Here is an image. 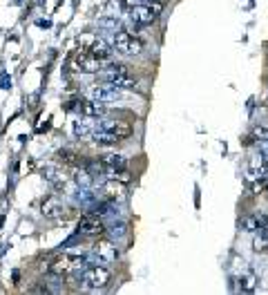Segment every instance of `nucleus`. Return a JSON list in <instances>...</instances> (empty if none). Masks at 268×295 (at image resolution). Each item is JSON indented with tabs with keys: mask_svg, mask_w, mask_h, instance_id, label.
<instances>
[{
	"mask_svg": "<svg viewBox=\"0 0 268 295\" xmlns=\"http://www.w3.org/2000/svg\"><path fill=\"white\" fill-rule=\"evenodd\" d=\"M101 164L105 166V168H125V166H128V161H125L123 155H103L101 157Z\"/></svg>",
	"mask_w": 268,
	"mask_h": 295,
	"instance_id": "aec40b11",
	"label": "nucleus"
},
{
	"mask_svg": "<svg viewBox=\"0 0 268 295\" xmlns=\"http://www.w3.org/2000/svg\"><path fill=\"white\" fill-rule=\"evenodd\" d=\"M43 177H45L54 188H63L65 183H67V174H65V170L60 168V166H54V164H49V166L43 168Z\"/></svg>",
	"mask_w": 268,
	"mask_h": 295,
	"instance_id": "ddd939ff",
	"label": "nucleus"
},
{
	"mask_svg": "<svg viewBox=\"0 0 268 295\" xmlns=\"http://www.w3.org/2000/svg\"><path fill=\"white\" fill-rule=\"evenodd\" d=\"M92 98L94 101H101V103H110V101H114V98L121 96L119 87H114V85L110 83H101V85H94L92 87Z\"/></svg>",
	"mask_w": 268,
	"mask_h": 295,
	"instance_id": "9b49d317",
	"label": "nucleus"
},
{
	"mask_svg": "<svg viewBox=\"0 0 268 295\" xmlns=\"http://www.w3.org/2000/svg\"><path fill=\"white\" fill-rule=\"evenodd\" d=\"M98 76H101L103 83H110V85H114V87H119V89L136 87V79L130 76V72H128V67L125 65H110V67H105V70L101 67Z\"/></svg>",
	"mask_w": 268,
	"mask_h": 295,
	"instance_id": "f03ea898",
	"label": "nucleus"
},
{
	"mask_svg": "<svg viewBox=\"0 0 268 295\" xmlns=\"http://www.w3.org/2000/svg\"><path fill=\"white\" fill-rule=\"evenodd\" d=\"M85 52H89L94 58H98V61H107V58L112 56V47H110V42L105 41V38H101V36H94L92 38V42H89V47L85 49Z\"/></svg>",
	"mask_w": 268,
	"mask_h": 295,
	"instance_id": "f8f14e48",
	"label": "nucleus"
},
{
	"mask_svg": "<svg viewBox=\"0 0 268 295\" xmlns=\"http://www.w3.org/2000/svg\"><path fill=\"white\" fill-rule=\"evenodd\" d=\"M58 161H63V164H83V161L79 159V155H76L74 150H67V148H63V150H58Z\"/></svg>",
	"mask_w": 268,
	"mask_h": 295,
	"instance_id": "4be33fe9",
	"label": "nucleus"
},
{
	"mask_svg": "<svg viewBox=\"0 0 268 295\" xmlns=\"http://www.w3.org/2000/svg\"><path fill=\"white\" fill-rule=\"evenodd\" d=\"M248 174L253 179H264L268 174V159L264 155H253L248 161Z\"/></svg>",
	"mask_w": 268,
	"mask_h": 295,
	"instance_id": "4468645a",
	"label": "nucleus"
},
{
	"mask_svg": "<svg viewBox=\"0 0 268 295\" xmlns=\"http://www.w3.org/2000/svg\"><path fill=\"white\" fill-rule=\"evenodd\" d=\"M119 5L123 7V11H130V9H134L136 5H141V0H119Z\"/></svg>",
	"mask_w": 268,
	"mask_h": 295,
	"instance_id": "393cba45",
	"label": "nucleus"
},
{
	"mask_svg": "<svg viewBox=\"0 0 268 295\" xmlns=\"http://www.w3.org/2000/svg\"><path fill=\"white\" fill-rule=\"evenodd\" d=\"M81 266H85V255L83 253H63L56 259H51L47 271L56 277H63V275H67V273L79 271Z\"/></svg>",
	"mask_w": 268,
	"mask_h": 295,
	"instance_id": "f257e3e1",
	"label": "nucleus"
},
{
	"mask_svg": "<svg viewBox=\"0 0 268 295\" xmlns=\"http://www.w3.org/2000/svg\"><path fill=\"white\" fill-rule=\"evenodd\" d=\"M79 103V110H81V114H85V117H89V119H98V117H103L105 114V103H101V101H76Z\"/></svg>",
	"mask_w": 268,
	"mask_h": 295,
	"instance_id": "2eb2a0df",
	"label": "nucleus"
},
{
	"mask_svg": "<svg viewBox=\"0 0 268 295\" xmlns=\"http://www.w3.org/2000/svg\"><path fill=\"white\" fill-rule=\"evenodd\" d=\"M76 233L83 235V237H98V235L105 233V224H103V219L98 215L88 212V215H83L79 219V224H76Z\"/></svg>",
	"mask_w": 268,
	"mask_h": 295,
	"instance_id": "39448f33",
	"label": "nucleus"
},
{
	"mask_svg": "<svg viewBox=\"0 0 268 295\" xmlns=\"http://www.w3.org/2000/svg\"><path fill=\"white\" fill-rule=\"evenodd\" d=\"M262 190H264V197H266V199H268V186H264Z\"/></svg>",
	"mask_w": 268,
	"mask_h": 295,
	"instance_id": "a878e982",
	"label": "nucleus"
},
{
	"mask_svg": "<svg viewBox=\"0 0 268 295\" xmlns=\"http://www.w3.org/2000/svg\"><path fill=\"white\" fill-rule=\"evenodd\" d=\"M114 49L125 54V56H136V54H141V49H143V42L128 32H119L114 36Z\"/></svg>",
	"mask_w": 268,
	"mask_h": 295,
	"instance_id": "423d86ee",
	"label": "nucleus"
},
{
	"mask_svg": "<svg viewBox=\"0 0 268 295\" xmlns=\"http://www.w3.org/2000/svg\"><path fill=\"white\" fill-rule=\"evenodd\" d=\"M92 141H94L96 145H103V148H107V145H116L121 139H119L116 134H112V132L96 130V132H92Z\"/></svg>",
	"mask_w": 268,
	"mask_h": 295,
	"instance_id": "a211bd4d",
	"label": "nucleus"
},
{
	"mask_svg": "<svg viewBox=\"0 0 268 295\" xmlns=\"http://www.w3.org/2000/svg\"><path fill=\"white\" fill-rule=\"evenodd\" d=\"M266 58H268V49H266Z\"/></svg>",
	"mask_w": 268,
	"mask_h": 295,
	"instance_id": "cd10ccee",
	"label": "nucleus"
},
{
	"mask_svg": "<svg viewBox=\"0 0 268 295\" xmlns=\"http://www.w3.org/2000/svg\"><path fill=\"white\" fill-rule=\"evenodd\" d=\"M264 157H266V159H268V145H266V152H264Z\"/></svg>",
	"mask_w": 268,
	"mask_h": 295,
	"instance_id": "bb28decb",
	"label": "nucleus"
},
{
	"mask_svg": "<svg viewBox=\"0 0 268 295\" xmlns=\"http://www.w3.org/2000/svg\"><path fill=\"white\" fill-rule=\"evenodd\" d=\"M41 212L45 217H49V219H65V217H67L65 206L58 197H45L41 204Z\"/></svg>",
	"mask_w": 268,
	"mask_h": 295,
	"instance_id": "9d476101",
	"label": "nucleus"
},
{
	"mask_svg": "<svg viewBox=\"0 0 268 295\" xmlns=\"http://www.w3.org/2000/svg\"><path fill=\"white\" fill-rule=\"evenodd\" d=\"M103 195L110 199V202H116V199H123L125 197V183L116 181V179H110V181L103 183Z\"/></svg>",
	"mask_w": 268,
	"mask_h": 295,
	"instance_id": "dca6fc26",
	"label": "nucleus"
},
{
	"mask_svg": "<svg viewBox=\"0 0 268 295\" xmlns=\"http://www.w3.org/2000/svg\"><path fill=\"white\" fill-rule=\"evenodd\" d=\"M74 134L79 136V139H85L88 134H92V126H89V121H74Z\"/></svg>",
	"mask_w": 268,
	"mask_h": 295,
	"instance_id": "5701e85b",
	"label": "nucleus"
},
{
	"mask_svg": "<svg viewBox=\"0 0 268 295\" xmlns=\"http://www.w3.org/2000/svg\"><path fill=\"white\" fill-rule=\"evenodd\" d=\"M98 130H105V132H112L116 134L119 139H125V136L132 134V123L130 121H121V119H103Z\"/></svg>",
	"mask_w": 268,
	"mask_h": 295,
	"instance_id": "1a4fd4ad",
	"label": "nucleus"
},
{
	"mask_svg": "<svg viewBox=\"0 0 268 295\" xmlns=\"http://www.w3.org/2000/svg\"><path fill=\"white\" fill-rule=\"evenodd\" d=\"M268 221V217L264 215H246L244 219H241V228L246 230V233H255V230H262V226Z\"/></svg>",
	"mask_w": 268,
	"mask_h": 295,
	"instance_id": "f3484780",
	"label": "nucleus"
},
{
	"mask_svg": "<svg viewBox=\"0 0 268 295\" xmlns=\"http://www.w3.org/2000/svg\"><path fill=\"white\" fill-rule=\"evenodd\" d=\"M74 67L79 72H83V74H98L103 63L98 61V58H94L89 52H79L74 56Z\"/></svg>",
	"mask_w": 268,
	"mask_h": 295,
	"instance_id": "0eeeda50",
	"label": "nucleus"
},
{
	"mask_svg": "<svg viewBox=\"0 0 268 295\" xmlns=\"http://www.w3.org/2000/svg\"><path fill=\"white\" fill-rule=\"evenodd\" d=\"M130 18H132L134 27H143V25H152L154 20L161 16L163 2H148V5H136L134 9H130Z\"/></svg>",
	"mask_w": 268,
	"mask_h": 295,
	"instance_id": "7ed1b4c3",
	"label": "nucleus"
},
{
	"mask_svg": "<svg viewBox=\"0 0 268 295\" xmlns=\"http://www.w3.org/2000/svg\"><path fill=\"white\" fill-rule=\"evenodd\" d=\"M92 181H94V174L89 172L88 168H81V170H76V183H79V186L89 188V186H92Z\"/></svg>",
	"mask_w": 268,
	"mask_h": 295,
	"instance_id": "412c9836",
	"label": "nucleus"
},
{
	"mask_svg": "<svg viewBox=\"0 0 268 295\" xmlns=\"http://www.w3.org/2000/svg\"><path fill=\"white\" fill-rule=\"evenodd\" d=\"M255 286H257V277H255L253 271H246V273H241V275L237 277V289L244 291V293L255 291Z\"/></svg>",
	"mask_w": 268,
	"mask_h": 295,
	"instance_id": "6ab92c4d",
	"label": "nucleus"
},
{
	"mask_svg": "<svg viewBox=\"0 0 268 295\" xmlns=\"http://www.w3.org/2000/svg\"><path fill=\"white\" fill-rule=\"evenodd\" d=\"M81 280H83V286H88V289H92V291H98V289H105V286L110 284L112 273L107 271L103 264H94V266L85 268Z\"/></svg>",
	"mask_w": 268,
	"mask_h": 295,
	"instance_id": "20e7f679",
	"label": "nucleus"
},
{
	"mask_svg": "<svg viewBox=\"0 0 268 295\" xmlns=\"http://www.w3.org/2000/svg\"><path fill=\"white\" fill-rule=\"evenodd\" d=\"M257 253H264V251H268V237L266 235H257V239H255V246H253Z\"/></svg>",
	"mask_w": 268,
	"mask_h": 295,
	"instance_id": "b1692460",
	"label": "nucleus"
},
{
	"mask_svg": "<svg viewBox=\"0 0 268 295\" xmlns=\"http://www.w3.org/2000/svg\"><path fill=\"white\" fill-rule=\"evenodd\" d=\"M94 259H96L98 264H112L119 259V249H116L112 242H98L94 244Z\"/></svg>",
	"mask_w": 268,
	"mask_h": 295,
	"instance_id": "6e6552de",
	"label": "nucleus"
}]
</instances>
